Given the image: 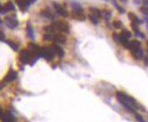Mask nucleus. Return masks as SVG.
<instances>
[{"mask_svg": "<svg viewBox=\"0 0 148 122\" xmlns=\"http://www.w3.org/2000/svg\"><path fill=\"white\" fill-rule=\"evenodd\" d=\"M128 95H126V93H124L122 91H118L116 92V99L121 104L123 105L124 107L126 108V110H128L130 112H135V109H134L128 102Z\"/></svg>", "mask_w": 148, "mask_h": 122, "instance_id": "obj_1", "label": "nucleus"}, {"mask_svg": "<svg viewBox=\"0 0 148 122\" xmlns=\"http://www.w3.org/2000/svg\"><path fill=\"white\" fill-rule=\"evenodd\" d=\"M55 54V51L54 49L53 45L50 47H41L40 56L44 57L46 61L51 62L54 59V56Z\"/></svg>", "mask_w": 148, "mask_h": 122, "instance_id": "obj_2", "label": "nucleus"}, {"mask_svg": "<svg viewBox=\"0 0 148 122\" xmlns=\"http://www.w3.org/2000/svg\"><path fill=\"white\" fill-rule=\"evenodd\" d=\"M34 55L29 52V50H22L19 52V60L23 64H26V63H30L32 58Z\"/></svg>", "mask_w": 148, "mask_h": 122, "instance_id": "obj_3", "label": "nucleus"}, {"mask_svg": "<svg viewBox=\"0 0 148 122\" xmlns=\"http://www.w3.org/2000/svg\"><path fill=\"white\" fill-rule=\"evenodd\" d=\"M53 28L55 30L61 31L64 33L69 32V25L66 22H61V21H57V22H54L52 25Z\"/></svg>", "mask_w": 148, "mask_h": 122, "instance_id": "obj_4", "label": "nucleus"}, {"mask_svg": "<svg viewBox=\"0 0 148 122\" xmlns=\"http://www.w3.org/2000/svg\"><path fill=\"white\" fill-rule=\"evenodd\" d=\"M0 120L2 122H15V118L10 112H2L0 114Z\"/></svg>", "mask_w": 148, "mask_h": 122, "instance_id": "obj_5", "label": "nucleus"}, {"mask_svg": "<svg viewBox=\"0 0 148 122\" xmlns=\"http://www.w3.org/2000/svg\"><path fill=\"white\" fill-rule=\"evenodd\" d=\"M15 15H13L12 16H6L5 17V24L7 25L8 27L11 28V29H14L18 25V22L17 20L15 19Z\"/></svg>", "mask_w": 148, "mask_h": 122, "instance_id": "obj_6", "label": "nucleus"}, {"mask_svg": "<svg viewBox=\"0 0 148 122\" xmlns=\"http://www.w3.org/2000/svg\"><path fill=\"white\" fill-rule=\"evenodd\" d=\"M54 6H55V9L58 15H62L64 17H67L68 16V15H69L68 11L65 7H63L61 5H59V4H54Z\"/></svg>", "mask_w": 148, "mask_h": 122, "instance_id": "obj_7", "label": "nucleus"}, {"mask_svg": "<svg viewBox=\"0 0 148 122\" xmlns=\"http://www.w3.org/2000/svg\"><path fill=\"white\" fill-rule=\"evenodd\" d=\"M16 77H17V72H15V71H13V70H10L9 72H7L6 76L4 78V81H5V82L13 81L15 80Z\"/></svg>", "mask_w": 148, "mask_h": 122, "instance_id": "obj_8", "label": "nucleus"}, {"mask_svg": "<svg viewBox=\"0 0 148 122\" xmlns=\"http://www.w3.org/2000/svg\"><path fill=\"white\" fill-rule=\"evenodd\" d=\"M14 10H15V5H14V4H13L12 2H7L2 7V9H1L0 13L5 14V13L8 12V11H14Z\"/></svg>", "mask_w": 148, "mask_h": 122, "instance_id": "obj_9", "label": "nucleus"}, {"mask_svg": "<svg viewBox=\"0 0 148 122\" xmlns=\"http://www.w3.org/2000/svg\"><path fill=\"white\" fill-rule=\"evenodd\" d=\"M15 3H16V5L19 6L21 11H23V12L26 11L28 5H27V3L25 2V0H15Z\"/></svg>", "mask_w": 148, "mask_h": 122, "instance_id": "obj_10", "label": "nucleus"}, {"mask_svg": "<svg viewBox=\"0 0 148 122\" xmlns=\"http://www.w3.org/2000/svg\"><path fill=\"white\" fill-rule=\"evenodd\" d=\"M131 52H132V55L134 56V58L136 59V60H140L141 58H143L144 56V52L141 48H139V49H137L136 51H133Z\"/></svg>", "mask_w": 148, "mask_h": 122, "instance_id": "obj_11", "label": "nucleus"}, {"mask_svg": "<svg viewBox=\"0 0 148 122\" xmlns=\"http://www.w3.org/2000/svg\"><path fill=\"white\" fill-rule=\"evenodd\" d=\"M53 47L54 49H55V53L59 56L60 58L64 57V55H65V51H64V49L61 46H59V45H56L55 43V44H53Z\"/></svg>", "mask_w": 148, "mask_h": 122, "instance_id": "obj_12", "label": "nucleus"}, {"mask_svg": "<svg viewBox=\"0 0 148 122\" xmlns=\"http://www.w3.org/2000/svg\"><path fill=\"white\" fill-rule=\"evenodd\" d=\"M53 39L55 43H65L66 42V38L62 35H55Z\"/></svg>", "mask_w": 148, "mask_h": 122, "instance_id": "obj_13", "label": "nucleus"}, {"mask_svg": "<svg viewBox=\"0 0 148 122\" xmlns=\"http://www.w3.org/2000/svg\"><path fill=\"white\" fill-rule=\"evenodd\" d=\"M141 48V42L137 40H133L131 41V45H130V49L131 52H133V51H136L137 49Z\"/></svg>", "mask_w": 148, "mask_h": 122, "instance_id": "obj_14", "label": "nucleus"}, {"mask_svg": "<svg viewBox=\"0 0 148 122\" xmlns=\"http://www.w3.org/2000/svg\"><path fill=\"white\" fill-rule=\"evenodd\" d=\"M26 32H27L28 36L31 38V39H34L35 38V35H34V30H33V27L31 25L30 23H28L27 25H26Z\"/></svg>", "mask_w": 148, "mask_h": 122, "instance_id": "obj_15", "label": "nucleus"}, {"mask_svg": "<svg viewBox=\"0 0 148 122\" xmlns=\"http://www.w3.org/2000/svg\"><path fill=\"white\" fill-rule=\"evenodd\" d=\"M89 10L92 12V14L93 15H95L96 17H102V15H101V11L99 10V9H97V8L95 7H90L89 8Z\"/></svg>", "mask_w": 148, "mask_h": 122, "instance_id": "obj_16", "label": "nucleus"}, {"mask_svg": "<svg viewBox=\"0 0 148 122\" xmlns=\"http://www.w3.org/2000/svg\"><path fill=\"white\" fill-rule=\"evenodd\" d=\"M41 15H42L43 16L46 17V18H53V15H52V13L48 10V9H45V10L41 11Z\"/></svg>", "mask_w": 148, "mask_h": 122, "instance_id": "obj_17", "label": "nucleus"}, {"mask_svg": "<svg viewBox=\"0 0 148 122\" xmlns=\"http://www.w3.org/2000/svg\"><path fill=\"white\" fill-rule=\"evenodd\" d=\"M88 18H89V20L93 23L94 25H97L98 23H99L98 17H96V16H95V15H93V14H91V15H88Z\"/></svg>", "mask_w": 148, "mask_h": 122, "instance_id": "obj_18", "label": "nucleus"}, {"mask_svg": "<svg viewBox=\"0 0 148 122\" xmlns=\"http://www.w3.org/2000/svg\"><path fill=\"white\" fill-rule=\"evenodd\" d=\"M101 15H102V17L106 18V20H108L111 17V12L108 10H103L101 12Z\"/></svg>", "mask_w": 148, "mask_h": 122, "instance_id": "obj_19", "label": "nucleus"}, {"mask_svg": "<svg viewBox=\"0 0 148 122\" xmlns=\"http://www.w3.org/2000/svg\"><path fill=\"white\" fill-rule=\"evenodd\" d=\"M6 43H7L9 46H10L11 48H12L13 50L15 51H17L18 50V45L15 43V42H14L13 41H10V40H7L6 41Z\"/></svg>", "mask_w": 148, "mask_h": 122, "instance_id": "obj_20", "label": "nucleus"}, {"mask_svg": "<svg viewBox=\"0 0 148 122\" xmlns=\"http://www.w3.org/2000/svg\"><path fill=\"white\" fill-rule=\"evenodd\" d=\"M121 34H122V35H123L126 38H127V39H129V38L131 37V35H131V33L129 32L128 30H126V29H123V31H122Z\"/></svg>", "mask_w": 148, "mask_h": 122, "instance_id": "obj_21", "label": "nucleus"}, {"mask_svg": "<svg viewBox=\"0 0 148 122\" xmlns=\"http://www.w3.org/2000/svg\"><path fill=\"white\" fill-rule=\"evenodd\" d=\"M135 116H136V119L138 122H146V120H144V118L141 116L140 114H137V113H135Z\"/></svg>", "mask_w": 148, "mask_h": 122, "instance_id": "obj_22", "label": "nucleus"}, {"mask_svg": "<svg viewBox=\"0 0 148 122\" xmlns=\"http://www.w3.org/2000/svg\"><path fill=\"white\" fill-rule=\"evenodd\" d=\"M52 39H53V36H52L51 34L46 33V34L44 35V40L45 41H50V40H52Z\"/></svg>", "mask_w": 148, "mask_h": 122, "instance_id": "obj_23", "label": "nucleus"}, {"mask_svg": "<svg viewBox=\"0 0 148 122\" xmlns=\"http://www.w3.org/2000/svg\"><path fill=\"white\" fill-rule=\"evenodd\" d=\"M113 25H114V27H116V28H121V26H122V23L121 22H119V21H115V22L113 23Z\"/></svg>", "mask_w": 148, "mask_h": 122, "instance_id": "obj_24", "label": "nucleus"}, {"mask_svg": "<svg viewBox=\"0 0 148 122\" xmlns=\"http://www.w3.org/2000/svg\"><path fill=\"white\" fill-rule=\"evenodd\" d=\"M45 30L48 33V34H51V33H53L55 31V29L53 28V26L51 25V26H45Z\"/></svg>", "mask_w": 148, "mask_h": 122, "instance_id": "obj_25", "label": "nucleus"}, {"mask_svg": "<svg viewBox=\"0 0 148 122\" xmlns=\"http://www.w3.org/2000/svg\"><path fill=\"white\" fill-rule=\"evenodd\" d=\"M113 39L116 42H119L120 41H119V35L118 34H116V33H114L113 34Z\"/></svg>", "mask_w": 148, "mask_h": 122, "instance_id": "obj_26", "label": "nucleus"}, {"mask_svg": "<svg viewBox=\"0 0 148 122\" xmlns=\"http://www.w3.org/2000/svg\"><path fill=\"white\" fill-rule=\"evenodd\" d=\"M141 11L144 13V14H146V15H148V7H142L141 8Z\"/></svg>", "mask_w": 148, "mask_h": 122, "instance_id": "obj_27", "label": "nucleus"}, {"mask_svg": "<svg viewBox=\"0 0 148 122\" xmlns=\"http://www.w3.org/2000/svg\"><path fill=\"white\" fill-rule=\"evenodd\" d=\"M115 5H116V6L117 7V9H118V11H119V12L122 13V14H123V13H125V10H124L123 8L121 7V6H119V5H118L117 4H116V3H115Z\"/></svg>", "mask_w": 148, "mask_h": 122, "instance_id": "obj_28", "label": "nucleus"}, {"mask_svg": "<svg viewBox=\"0 0 148 122\" xmlns=\"http://www.w3.org/2000/svg\"><path fill=\"white\" fill-rule=\"evenodd\" d=\"M5 40V35L2 31H0V41H4Z\"/></svg>", "mask_w": 148, "mask_h": 122, "instance_id": "obj_29", "label": "nucleus"}, {"mask_svg": "<svg viewBox=\"0 0 148 122\" xmlns=\"http://www.w3.org/2000/svg\"><path fill=\"white\" fill-rule=\"evenodd\" d=\"M36 0H25V2L27 3V5H29L30 4H32V3H34V2H35Z\"/></svg>", "mask_w": 148, "mask_h": 122, "instance_id": "obj_30", "label": "nucleus"}, {"mask_svg": "<svg viewBox=\"0 0 148 122\" xmlns=\"http://www.w3.org/2000/svg\"><path fill=\"white\" fill-rule=\"evenodd\" d=\"M5 81H3V82H0V90H2L3 88H4V86H5Z\"/></svg>", "mask_w": 148, "mask_h": 122, "instance_id": "obj_31", "label": "nucleus"}, {"mask_svg": "<svg viewBox=\"0 0 148 122\" xmlns=\"http://www.w3.org/2000/svg\"><path fill=\"white\" fill-rule=\"evenodd\" d=\"M145 63H146V65H147L148 66V56L145 58Z\"/></svg>", "mask_w": 148, "mask_h": 122, "instance_id": "obj_32", "label": "nucleus"}, {"mask_svg": "<svg viewBox=\"0 0 148 122\" xmlns=\"http://www.w3.org/2000/svg\"><path fill=\"white\" fill-rule=\"evenodd\" d=\"M2 7H3V6H2V5H1V4H0V11H1V9H2Z\"/></svg>", "mask_w": 148, "mask_h": 122, "instance_id": "obj_33", "label": "nucleus"}, {"mask_svg": "<svg viewBox=\"0 0 148 122\" xmlns=\"http://www.w3.org/2000/svg\"><path fill=\"white\" fill-rule=\"evenodd\" d=\"M0 24H2V20L1 19H0Z\"/></svg>", "mask_w": 148, "mask_h": 122, "instance_id": "obj_34", "label": "nucleus"}, {"mask_svg": "<svg viewBox=\"0 0 148 122\" xmlns=\"http://www.w3.org/2000/svg\"><path fill=\"white\" fill-rule=\"evenodd\" d=\"M123 2H126V0H123Z\"/></svg>", "mask_w": 148, "mask_h": 122, "instance_id": "obj_35", "label": "nucleus"}, {"mask_svg": "<svg viewBox=\"0 0 148 122\" xmlns=\"http://www.w3.org/2000/svg\"><path fill=\"white\" fill-rule=\"evenodd\" d=\"M147 28H148V25H147Z\"/></svg>", "mask_w": 148, "mask_h": 122, "instance_id": "obj_36", "label": "nucleus"}]
</instances>
